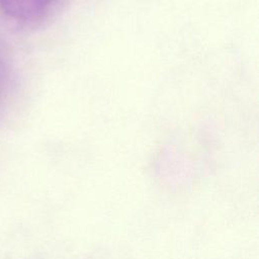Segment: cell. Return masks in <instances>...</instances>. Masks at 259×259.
Masks as SVG:
<instances>
[{"instance_id":"1","label":"cell","mask_w":259,"mask_h":259,"mask_svg":"<svg viewBox=\"0 0 259 259\" xmlns=\"http://www.w3.org/2000/svg\"><path fill=\"white\" fill-rule=\"evenodd\" d=\"M59 0H0L1 10L19 21H35L44 18Z\"/></svg>"}]
</instances>
